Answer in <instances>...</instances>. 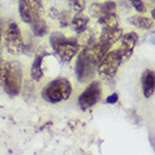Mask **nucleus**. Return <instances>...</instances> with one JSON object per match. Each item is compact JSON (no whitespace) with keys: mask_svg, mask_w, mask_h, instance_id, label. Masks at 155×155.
<instances>
[{"mask_svg":"<svg viewBox=\"0 0 155 155\" xmlns=\"http://www.w3.org/2000/svg\"><path fill=\"white\" fill-rule=\"evenodd\" d=\"M23 84V69L18 61H9L4 63L1 74V85L5 92L10 97L18 96Z\"/></svg>","mask_w":155,"mask_h":155,"instance_id":"1","label":"nucleus"},{"mask_svg":"<svg viewBox=\"0 0 155 155\" xmlns=\"http://www.w3.org/2000/svg\"><path fill=\"white\" fill-rule=\"evenodd\" d=\"M50 43L53 51L64 63L70 62L80 50V45L77 39L65 37L64 34L58 31H54L51 34Z\"/></svg>","mask_w":155,"mask_h":155,"instance_id":"2","label":"nucleus"},{"mask_svg":"<svg viewBox=\"0 0 155 155\" xmlns=\"http://www.w3.org/2000/svg\"><path fill=\"white\" fill-rule=\"evenodd\" d=\"M72 93V84L66 78H56L42 90V97L50 104L65 101Z\"/></svg>","mask_w":155,"mask_h":155,"instance_id":"3","label":"nucleus"},{"mask_svg":"<svg viewBox=\"0 0 155 155\" xmlns=\"http://www.w3.org/2000/svg\"><path fill=\"white\" fill-rule=\"evenodd\" d=\"M121 63H123V58L119 51H110L98 64V73L101 78H104L106 80H110L117 74Z\"/></svg>","mask_w":155,"mask_h":155,"instance_id":"4","label":"nucleus"},{"mask_svg":"<svg viewBox=\"0 0 155 155\" xmlns=\"http://www.w3.org/2000/svg\"><path fill=\"white\" fill-rule=\"evenodd\" d=\"M97 65L93 63L89 54V48L85 47L80 52L75 63V74L80 82H87L94 77Z\"/></svg>","mask_w":155,"mask_h":155,"instance_id":"5","label":"nucleus"},{"mask_svg":"<svg viewBox=\"0 0 155 155\" xmlns=\"http://www.w3.org/2000/svg\"><path fill=\"white\" fill-rule=\"evenodd\" d=\"M5 44H6V48L8 52L14 55L20 54L25 48L21 31H20L19 26L16 23H12L8 25L6 33H5Z\"/></svg>","mask_w":155,"mask_h":155,"instance_id":"6","label":"nucleus"},{"mask_svg":"<svg viewBox=\"0 0 155 155\" xmlns=\"http://www.w3.org/2000/svg\"><path fill=\"white\" fill-rule=\"evenodd\" d=\"M101 96H102V89H101L100 82L93 81L80 94V97L78 99V105L82 110H88L97 105L100 101Z\"/></svg>","mask_w":155,"mask_h":155,"instance_id":"7","label":"nucleus"},{"mask_svg":"<svg viewBox=\"0 0 155 155\" xmlns=\"http://www.w3.org/2000/svg\"><path fill=\"white\" fill-rule=\"evenodd\" d=\"M18 9L21 20L26 24H31L34 17L41 16L42 4L39 0H19Z\"/></svg>","mask_w":155,"mask_h":155,"instance_id":"8","label":"nucleus"},{"mask_svg":"<svg viewBox=\"0 0 155 155\" xmlns=\"http://www.w3.org/2000/svg\"><path fill=\"white\" fill-rule=\"evenodd\" d=\"M120 39H121V44H120L118 51L121 55L123 61H126L132 56L133 52H134V48L138 42V34L135 31H130V33H127L121 36Z\"/></svg>","mask_w":155,"mask_h":155,"instance_id":"9","label":"nucleus"},{"mask_svg":"<svg viewBox=\"0 0 155 155\" xmlns=\"http://www.w3.org/2000/svg\"><path fill=\"white\" fill-rule=\"evenodd\" d=\"M111 46H113V44L105 41V39H99L97 43L93 44L92 46H88L89 54L96 65L98 66V64L104 58V56L108 53L109 50L111 48Z\"/></svg>","mask_w":155,"mask_h":155,"instance_id":"10","label":"nucleus"},{"mask_svg":"<svg viewBox=\"0 0 155 155\" xmlns=\"http://www.w3.org/2000/svg\"><path fill=\"white\" fill-rule=\"evenodd\" d=\"M117 5L111 0L105 1V2H94L90 7V15L96 18H100L102 16L116 12Z\"/></svg>","mask_w":155,"mask_h":155,"instance_id":"11","label":"nucleus"},{"mask_svg":"<svg viewBox=\"0 0 155 155\" xmlns=\"http://www.w3.org/2000/svg\"><path fill=\"white\" fill-rule=\"evenodd\" d=\"M142 90L145 98H151L155 90V73L153 70H145L142 74Z\"/></svg>","mask_w":155,"mask_h":155,"instance_id":"12","label":"nucleus"},{"mask_svg":"<svg viewBox=\"0 0 155 155\" xmlns=\"http://www.w3.org/2000/svg\"><path fill=\"white\" fill-rule=\"evenodd\" d=\"M88 24H89V17L85 16L82 12H77L75 16L71 20L72 28L78 34H82L87 29V27H88Z\"/></svg>","mask_w":155,"mask_h":155,"instance_id":"13","label":"nucleus"},{"mask_svg":"<svg viewBox=\"0 0 155 155\" xmlns=\"http://www.w3.org/2000/svg\"><path fill=\"white\" fill-rule=\"evenodd\" d=\"M31 28L33 34L37 37H43L44 35H46L48 31V26H47L46 21L43 18H41V16L34 17V19L31 21Z\"/></svg>","mask_w":155,"mask_h":155,"instance_id":"14","label":"nucleus"},{"mask_svg":"<svg viewBox=\"0 0 155 155\" xmlns=\"http://www.w3.org/2000/svg\"><path fill=\"white\" fill-rule=\"evenodd\" d=\"M123 36V29L119 27H107L102 28V33H101L100 39H105L107 42L116 43L117 41H119L120 37Z\"/></svg>","mask_w":155,"mask_h":155,"instance_id":"15","label":"nucleus"},{"mask_svg":"<svg viewBox=\"0 0 155 155\" xmlns=\"http://www.w3.org/2000/svg\"><path fill=\"white\" fill-rule=\"evenodd\" d=\"M128 23L138 28L146 29V31H147V29H152V28H153V25H154L153 19H150L147 17H143V16H140V15H135V16L129 17V18H128Z\"/></svg>","mask_w":155,"mask_h":155,"instance_id":"16","label":"nucleus"},{"mask_svg":"<svg viewBox=\"0 0 155 155\" xmlns=\"http://www.w3.org/2000/svg\"><path fill=\"white\" fill-rule=\"evenodd\" d=\"M43 60H44V55L38 54L35 58L34 62H33V65H31V79L35 80V81H39L43 77V69H42Z\"/></svg>","mask_w":155,"mask_h":155,"instance_id":"17","label":"nucleus"},{"mask_svg":"<svg viewBox=\"0 0 155 155\" xmlns=\"http://www.w3.org/2000/svg\"><path fill=\"white\" fill-rule=\"evenodd\" d=\"M98 23L102 25L104 28L107 27H118V18H117L116 12H113V14H108V15H105L98 18Z\"/></svg>","mask_w":155,"mask_h":155,"instance_id":"18","label":"nucleus"},{"mask_svg":"<svg viewBox=\"0 0 155 155\" xmlns=\"http://www.w3.org/2000/svg\"><path fill=\"white\" fill-rule=\"evenodd\" d=\"M68 2L71 6V8L77 12H83L85 7V0H68Z\"/></svg>","mask_w":155,"mask_h":155,"instance_id":"19","label":"nucleus"},{"mask_svg":"<svg viewBox=\"0 0 155 155\" xmlns=\"http://www.w3.org/2000/svg\"><path fill=\"white\" fill-rule=\"evenodd\" d=\"M129 1H130L133 7L135 8L138 12H140V14L146 12V7H145V4L143 2V0H129Z\"/></svg>","mask_w":155,"mask_h":155,"instance_id":"20","label":"nucleus"},{"mask_svg":"<svg viewBox=\"0 0 155 155\" xmlns=\"http://www.w3.org/2000/svg\"><path fill=\"white\" fill-rule=\"evenodd\" d=\"M117 101H118V94H117V93H113V94H110L109 97H107L106 102L109 104V105H115Z\"/></svg>","mask_w":155,"mask_h":155,"instance_id":"21","label":"nucleus"},{"mask_svg":"<svg viewBox=\"0 0 155 155\" xmlns=\"http://www.w3.org/2000/svg\"><path fill=\"white\" fill-rule=\"evenodd\" d=\"M4 58L1 55V51H0V85H1V74H2V69H4Z\"/></svg>","mask_w":155,"mask_h":155,"instance_id":"22","label":"nucleus"},{"mask_svg":"<svg viewBox=\"0 0 155 155\" xmlns=\"http://www.w3.org/2000/svg\"><path fill=\"white\" fill-rule=\"evenodd\" d=\"M154 18H155V10L154 9H152V19L154 20Z\"/></svg>","mask_w":155,"mask_h":155,"instance_id":"23","label":"nucleus"},{"mask_svg":"<svg viewBox=\"0 0 155 155\" xmlns=\"http://www.w3.org/2000/svg\"><path fill=\"white\" fill-rule=\"evenodd\" d=\"M1 36H2V33H1V23H0V43H1Z\"/></svg>","mask_w":155,"mask_h":155,"instance_id":"24","label":"nucleus"}]
</instances>
